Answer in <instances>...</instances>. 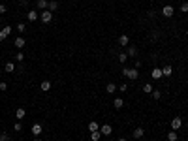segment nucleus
Listing matches in <instances>:
<instances>
[{"label": "nucleus", "instance_id": "1", "mask_svg": "<svg viewBox=\"0 0 188 141\" xmlns=\"http://www.w3.org/2000/svg\"><path fill=\"white\" fill-rule=\"evenodd\" d=\"M124 77H128L132 79V81H135V79L139 77V72H138V68H124Z\"/></svg>", "mask_w": 188, "mask_h": 141}, {"label": "nucleus", "instance_id": "5", "mask_svg": "<svg viewBox=\"0 0 188 141\" xmlns=\"http://www.w3.org/2000/svg\"><path fill=\"white\" fill-rule=\"evenodd\" d=\"M13 45L19 49V51H21V49L24 47V45H27V40H24L23 36H17V38H15V42H13Z\"/></svg>", "mask_w": 188, "mask_h": 141}, {"label": "nucleus", "instance_id": "15", "mask_svg": "<svg viewBox=\"0 0 188 141\" xmlns=\"http://www.w3.org/2000/svg\"><path fill=\"white\" fill-rule=\"evenodd\" d=\"M100 130V124L96 122V120H92V122H89V132H98Z\"/></svg>", "mask_w": 188, "mask_h": 141}, {"label": "nucleus", "instance_id": "19", "mask_svg": "<svg viewBox=\"0 0 188 141\" xmlns=\"http://www.w3.org/2000/svg\"><path fill=\"white\" fill-rule=\"evenodd\" d=\"M49 12H57V9H58V2H57V0H49Z\"/></svg>", "mask_w": 188, "mask_h": 141}, {"label": "nucleus", "instance_id": "36", "mask_svg": "<svg viewBox=\"0 0 188 141\" xmlns=\"http://www.w3.org/2000/svg\"><path fill=\"white\" fill-rule=\"evenodd\" d=\"M6 38H8V36H6V34L2 32V30H0V42H4V40H6Z\"/></svg>", "mask_w": 188, "mask_h": 141}, {"label": "nucleus", "instance_id": "17", "mask_svg": "<svg viewBox=\"0 0 188 141\" xmlns=\"http://www.w3.org/2000/svg\"><path fill=\"white\" fill-rule=\"evenodd\" d=\"M38 9H47L49 8V0H38Z\"/></svg>", "mask_w": 188, "mask_h": 141}, {"label": "nucleus", "instance_id": "18", "mask_svg": "<svg viewBox=\"0 0 188 141\" xmlns=\"http://www.w3.org/2000/svg\"><path fill=\"white\" fill-rule=\"evenodd\" d=\"M179 139V135H177V130H171V132H167V141H177Z\"/></svg>", "mask_w": 188, "mask_h": 141}, {"label": "nucleus", "instance_id": "25", "mask_svg": "<svg viewBox=\"0 0 188 141\" xmlns=\"http://www.w3.org/2000/svg\"><path fill=\"white\" fill-rule=\"evenodd\" d=\"M152 90H154V88H152V85H151V83H145V85H143V92H147V94H151Z\"/></svg>", "mask_w": 188, "mask_h": 141}, {"label": "nucleus", "instance_id": "2", "mask_svg": "<svg viewBox=\"0 0 188 141\" xmlns=\"http://www.w3.org/2000/svg\"><path fill=\"white\" fill-rule=\"evenodd\" d=\"M40 19H42L43 24H49L51 21H53V12H49V9H43L42 15H40Z\"/></svg>", "mask_w": 188, "mask_h": 141}, {"label": "nucleus", "instance_id": "4", "mask_svg": "<svg viewBox=\"0 0 188 141\" xmlns=\"http://www.w3.org/2000/svg\"><path fill=\"white\" fill-rule=\"evenodd\" d=\"M173 13H175V9H173V6H169V4L162 8V15H164V17H173Z\"/></svg>", "mask_w": 188, "mask_h": 141}, {"label": "nucleus", "instance_id": "12", "mask_svg": "<svg viewBox=\"0 0 188 141\" xmlns=\"http://www.w3.org/2000/svg\"><path fill=\"white\" fill-rule=\"evenodd\" d=\"M119 43L122 45V47H126V45H130V38L126 36V34H122V36L119 38Z\"/></svg>", "mask_w": 188, "mask_h": 141}, {"label": "nucleus", "instance_id": "40", "mask_svg": "<svg viewBox=\"0 0 188 141\" xmlns=\"http://www.w3.org/2000/svg\"><path fill=\"white\" fill-rule=\"evenodd\" d=\"M186 36H188V30H186Z\"/></svg>", "mask_w": 188, "mask_h": 141}, {"label": "nucleus", "instance_id": "21", "mask_svg": "<svg viewBox=\"0 0 188 141\" xmlns=\"http://www.w3.org/2000/svg\"><path fill=\"white\" fill-rule=\"evenodd\" d=\"M115 90H117V85H115V83H107V87H105V92H107V94H113Z\"/></svg>", "mask_w": 188, "mask_h": 141}, {"label": "nucleus", "instance_id": "6", "mask_svg": "<svg viewBox=\"0 0 188 141\" xmlns=\"http://www.w3.org/2000/svg\"><path fill=\"white\" fill-rule=\"evenodd\" d=\"M181 126H182V119H181V117L171 119V130H179Z\"/></svg>", "mask_w": 188, "mask_h": 141}, {"label": "nucleus", "instance_id": "27", "mask_svg": "<svg viewBox=\"0 0 188 141\" xmlns=\"http://www.w3.org/2000/svg\"><path fill=\"white\" fill-rule=\"evenodd\" d=\"M126 60H128V55H126V53H119V62H126Z\"/></svg>", "mask_w": 188, "mask_h": 141}, {"label": "nucleus", "instance_id": "22", "mask_svg": "<svg viewBox=\"0 0 188 141\" xmlns=\"http://www.w3.org/2000/svg\"><path fill=\"white\" fill-rule=\"evenodd\" d=\"M4 70H6L8 73H13V72H15V64H13V62H6V66H4Z\"/></svg>", "mask_w": 188, "mask_h": 141}, {"label": "nucleus", "instance_id": "3", "mask_svg": "<svg viewBox=\"0 0 188 141\" xmlns=\"http://www.w3.org/2000/svg\"><path fill=\"white\" fill-rule=\"evenodd\" d=\"M151 77L154 79V81L162 79V77H164V73H162V68H152V70H151Z\"/></svg>", "mask_w": 188, "mask_h": 141}, {"label": "nucleus", "instance_id": "24", "mask_svg": "<svg viewBox=\"0 0 188 141\" xmlns=\"http://www.w3.org/2000/svg\"><path fill=\"white\" fill-rule=\"evenodd\" d=\"M15 28H17V32H19V34H23L24 30H27V27H24V23H17V24H15Z\"/></svg>", "mask_w": 188, "mask_h": 141}, {"label": "nucleus", "instance_id": "38", "mask_svg": "<svg viewBox=\"0 0 188 141\" xmlns=\"http://www.w3.org/2000/svg\"><path fill=\"white\" fill-rule=\"evenodd\" d=\"M117 141H126V137H119V139H117Z\"/></svg>", "mask_w": 188, "mask_h": 141}, {"label": "nucleus", "instance_id": "29", "mask_svg": "<svg viewBox=\"0 0 188 141\" xmlns=\"http://www.w3.org/2000/svg\"><path fill=\"white\" fill-rule=\"evenodd\" d=\"M151 94H152V98H154V100H160V98H162V92H160V90H152Z\"/></svg>", "mask_w": 188, "mask_h": 141}, {"label": "nucleus", "instance_id": "34", "mask_svg": "<svg viewBox=\"0 0 188 141\" xmlns=\"http://www.w3.org/2000/svg\"><path fill=\"white\" fill-rule=\"evenodd\" d=\"M6 88H8V85L4 83V81H0V90H2V92H4V90H6Z\"/></svg>", "mask_w": 188, "mask_h": 141}, {"label": "nucleus", "instance_id": "16", "mask_svg": "<svg viewBox=\"0 0 188 141\" xmlns=\"http://www.w3.org/2000/svg\"><path fill=\"white\" fill-rule=\"evenodd\" d=\"M143 134H145V130H143V128H135V130H134V134H132V135H134L135 139H141V137H143Z\"/></svg>", "mask_w": 188, "mask_h": 141}, {"label": "nucleus", "instance_id": "13", "mask_svg": "<svg viewBox=\"0 0 188 141\" xmlns=\"http://www.w3.org/2000/svg\"><path fill=\"white\" fill-rule=\"evenodd\" d=\"M126 55H128V57H135V55H138V47H135V45H128Z\"/></svg>", "mask_w": 188, "mask_h": 141}, {"label": "nucleus", "instance_id": "14", "mask_svg": "<svg viewBox=\"0 0 188 141\" xmlns=\"http://www.w3.org/2000/svg\"><path fill=\"white\" fill-rule=\"evenodd\" d=\"M162 73H164L166 77H171V73H173V68H171L169 64H167V66H164V68H162Z\"/></svg>", "mask_w": 188, "mask_h": 141}, {"label": "nucleus", "instance_id": "33", "mask_svg": "<svg viewBox=\"0 0 188 141\" xmlns=\"http://www.w3.org/2000/svg\"><path fill=\"white\" fill-rule=\"evenodd\" d=\"M181 12H184V13L188 12V2H182L181 4Z\"/></svg>", "mask_w": 188, "mask_h": 141}, {"label": "nucleus", "instance_id": "28", "mask_svg": "<svg viewBox=\"0 0 188 141\" xmlns=\"http://www.w3.org/2000/svg\"><path fill=\"white\" fill-rule=\"evenodd\" d=\"M13 130H15V132H21V130H23V124H21V120H17V122L13 124Z\"/></svg>", "mask_w": 188, "mask_h": 141}, {"label": "nucleus", "instance_id": "35", "mask_svg": "<svg viewBox=\"0 0 188 141\" xmlns=\"http://www.w3.org/2000/svg\"><path fill=\"white\" fill-rule=\"evenodd\" d=\"M6 12H8V9H6V6H4V4H0V13L4 15V13H6Z\"/></svg>", "mask_w": 188, "mask_h": 141}, {"label": "nucleus", "instance_id": "39", "mask_svg": "<svg viewBox=\"0 0 188 141\" xmlns=\"http://www.w3.org/2000/svg\"><path fill=\"white\" fill-rule=\"evenodd\" d=\"M32 141H40V139H32Z\"/></svg>", "mask_w": 188, "mask_h": 141}, {"label": "nucleus", "instance_id": "26", "mask_svg": "<svg viewBox=\"0 0 188 141\" xmlns=\"http://www.w3.org/2000/svg\"><path fill=\"white\" fill-rule=\"evenodd\" d=\"M15 60H17V62L21 64L23 60H24V53H21V51H17V55H15Z\"/></svg>", "mask_w": 188, "mask_h": 141}, {"label": "nucleus", "instance_id": "20", "mask_svg": "<svg viewBox=\"0 0 188 141\" xmlns=\"http://www.w3.org/2000/svg\"><path fill=\"white\" fill-rule=\"evenodd\" d=\"M40 88H42L43 92H49V90H51V81H42V85H40Z\"/></svg>", "mask_w": 188, "mask_h": 141}, {"label": "nucleus", "instance_id": "41", "mask_svg": "<svg viewBox=\"0 0 188 141\" xmlns=\"http://www.w3.org/2000/svg\"><path fill=\"white\" fill-rule=\"evenodd\" d=\"M167 2H169V0H167Z\"/></svg>", "mask_w": 188, "mask_h": 141}, {"label": "nucleus", "instance_id": "31", "mask_svg": "<svg viewBox=\"0 0 188 141\" xmlns=\"http://www.w3.org/2000/svg\"><path fill=\"white\" fill-rule=\"evenodd\" d=\"M0 141H9V135L6 132H2V134H0Z\"/></svg>", "mask_w": 188, "mask_h": 141}, {"label": "nucleus", "instance_id": "30", "mask_svg": "<svg viewBox=\"0 0 188 141\" xmlns=\"http://www.w3.org/2000/svg\"><path fill=\"white\" fill-rule=\"evenodd\" d=\"M117 88H119L120 92H126V90H128V85H126V83H122V85H119Z\"/></svg>", "mask_w": 188, "mask_h": 141}, {"label": "nucleus", "instance_id": "7", "mask_svg": "<svg viewBox=\"0 0 188 141\" xmlns=\"http://www.w3.org/2000/svg\"><path fill=\"white\" fill-rule=\"evenodd\" d=\"M30 130H32V135H34V137H38V135L40 134H42V124H40V122H36V124H32V128H30Z\"/></svg>", "mask_w": 188, "mask_h": 141}, {"label": "nucleus", "instance_id": "10", "mask_svg": "<svg viewBox=\"0 0 188 141\" xmlns=\"http://www.w3.org/2000/svg\"><path fill=\"white\" fill-rule=\"evenodd\" d=\"M113 107H115V109H122V107H124V100H122V98H115V100H113Z\"/></svg>", "mask_w": 188, "mask_h": 141}, {"label": "nucleus", "instance_id": "37", "mask_svg": "<svg viewBox=\"0 0 188 141\" xmlns=\"http://www.w3.org/2000/svg\"><path fill=\"white\" fill-rule=\"evenodd\" d=\"M147 17H151V19L156 17V12H149V13H147Z\"/></svg>", "mask_w": 188, "mask_h": 141}, {"label": "nucleus", "instance_id": "9", "mask_svg": "<svg viewBox=\"0 0 188 141\" xmlns=\"http://www.w3.org/2000/svg\"><path fill=\"white\" fill-rule=\"evenodd\" d=\"M38 17H40V15H38V12H34V9H30V12L27 13V19H28V21H38Z\"/></svg>", "mask_w": 188, "mask_h": 141}, {"label": "nucleus", "instance_id": "32", "mask_svg": "<svg viewBox=\"0 0 188 141\" xmlns=\"http://www.w3.org/2000/svg\"><path fill=\"white\" fill-rule=\"evenodd\" d=\"M2 32L6 34V36H9V34H12V27H4V28H2Z\"/></svg>", "mask_w": 188, "mask_h": 141}, {"label": "nucleus", "instance_id": "8", "mask_svg": "<svg viewBox=\"0 0 188 141\" xmlns=\"http://www.w3.org/2000/svg\"><path fill=\"white\" fill-rule=\"evenodd\" d=\"M100 132H102V135H111L113 128H111V124H104V126H100Z\"/></svg>", "mask_w": 188, "mask_h": 141}, {"label": "nucleus", "instance_id": "23", "mask_svg": "<svg viewBox=\"0 0 188 141\" xmlns=\"http://www.w3.org/2000/svg\"><path fill=\"white\" fill-rule=\"evenodd\" d=\"M102 137V132L98 130V132H90V141H100Z\"/></svg>", "mask_w": 188, "mask_h": 141}, {"label": "nucleus", "instance_id": "11", "mask_svg": "<svg viewBox=\"0 0 188 141\" xmlns=\"http://www.w3.org/2000/svg\"><path fill=\"white\" fill-rule=\"evenodd\" d=\"M24 115H27V109H24V107H17V111H15V117H17V120L24 119Z\"/></svg>", "mask_w": 188, "mask_h": 141}]
</instances>
